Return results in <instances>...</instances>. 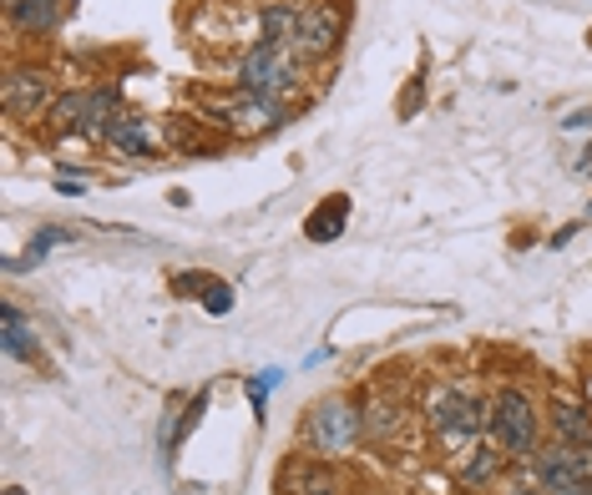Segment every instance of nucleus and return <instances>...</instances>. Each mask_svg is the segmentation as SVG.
Returning <instances> with one entry per match:
<instances>
[{
	"label": "nucleus",
	"instance_id": "f8f14e48",
	"mask_svg": "<svg viewBox=\"0 0 592 495\" xmlns=\"http://www.w3.org/2000/svg\"><path fill=\"white\" fill-rule=\"evenodd\" d=\"M259 30H264V46H294L299 36V11H289V5H264V15H259Z\"/></svg>",
	"mask_w": 592,
	"mask_h": 495
},
{
	"label": "nucleus",
	"instance_id": "dca6fc26",
	"mask_svg": "<svg viewBox=\"0 0 592 495\" xmlns=\"http://www.w3.org/2000/svg\"><path fill=\"white\" fill-rule=\"evenodd\" d=\"M284 491L289 495H335V481L314 466H294L289 470V481H284Z\"/></svg>",
	"mask_w": 592,
	"mask_h": 495
},
{
	"label": "nucleus",
	"instance_id": "6ab92c4d",
	"mask_svg": "<svg viewBox=\"0 0 592 495\" xmlns=\"http://www.w3.org/2000/svg\"><path fill=\"white\" fill-rule=\"evenodd\" d=\"M274 384H284V369H268V375L253 379V384H249V390H253V405H264V394L274 390Z\"/></svg>",
	"mask_w": 592,
	"mask_h": 495
},
{
	"label": "nucleus",
	"instance_id": "4468645a",
	"mask_svg": "<svg viewBox=\"0 0 592 495\" xmlns=\"http://www.w3.org/2000/svg\"><path fill=\"white\" fill-rule=\"evenodd\" d=\"M234 122L243 131H264L274 127V122H284L279 102H268V97H243V106H234Z\"/></svg>",
	"mask_w": 592,
	"mask_h": 495
},
{
	"label": "nucleus",
	"instance_id": "6e6552de",
	"mask_svg": "<svg viewBox=\"0 0 592 495\" xmlns=\"http://www.w3.org/2000/svg\"><path fill=\"white\" fill-rule=\"evenodd\" d=\"M51 106V81L36 72H11V81H5V112H15V117H36V112H46Z\"/></svg>",
	"mask_w": 592,
	"mask_h": 495
},
{
	"label": "nucleus",
	"instance_id": "aec40b11",
	"mask_svg": "<svg viewBox=\"0 0 592 495\" xmlns=\"http://www.w3.org/2000/svg\"><path fill=\"white\" fill-rule=\"evenodd\" d=\"M234 308V293L223 289V283H213V293H207V314H228Z\"/></svg>",
	"mask_w": 592,
	"mask_h": 495
},
{
	"label": "nucleus",
	"instance_id": "a211bd4d",
	"mask_svg": "<svg viewBox=\"0 0 592 495\" xmlns=\"http://www.w3.org/2000/svg\"><path fill=\"white\" fill-rule=\"evenodd\" d=\"M491 470H496V455L491 450H476L466 466H461V485H476V481H487Z\"/></svg>",
	"mask_w": 592,
	"mask_h": 495
},
{
	"label": "nucleus",
	"instance_id": "1a4fd4ad",
	"mask_svg": "<svg viewBox=\"0 0 592 495\" xmlns=\"http://www.w3.org/2000/svg\"><path fill=\"white\" fill-rule=\"evenodd\" d=\"M0 339H5V354L11 359H26V365H36V354H41V344H36V329H30V319L21 314L15 304H5V314H0Z\"/></svg>",
	"mask_w": 592,
	"mask_h": 495
},
{
	"label": "nucleus",
	"instance_id": "7ed1b4c3",
	"mask_svg": "<svg viewBox=\"0 0 592 495\" xmlns=\"http://www.w3.org/2000/svg\"><path fill=\"white\" fill-rule=\"evenodd\" d=\"M491 430H496V440H502L506 450L532 455L537 450V415H532V405H527V394L506 390L502 399H496V409H491Z\"/></svg>",
	"mask_w": 592,
	"mask_h": 495
},
{
	"label": "nucleus",
	"instance_id": "f03ea898",
	"mask_svg": "<svg viewBox=\"0 0 592 495\" xmlns=\"http://www.w3.org/2000/svg\"><path fill=\"white\" fill-rule=\"evenodd\" d=\"M310 440H314V450L344 455V450H350V445L360 440V409L344 405V399H325V405H314V415H310Z\"/></svg>",
	"mask_w": 592,
	"mask_h": 495
},
{
	"label": "nucleus",
	"instance_id": "9d476101",
	"mask_svg": "<svg viewBox=\"0 0 592 495\" xmlns=\"http://www.w3.org/2000/svg\"><path fill=\"white\" fill-rule=\"evenodd\" d=\"M106 142L117 147V152H127V157H152L158 152V137H152L148 122L137 117H117L112 127H106Z\"/></svg>",
	"mask_w": 592,
	"mask_h": 495
},
{
	"label": "nucleus",
	"instance_id": "4be33fe9",
	"mask_svg": "<svg viewBox=\"0 0 592 495\" xmlns=\"http://www.w3.org/2000/svg\"><path fill=\"white\" fill-rule=\"evenodd\" d=\"M5 495H26V491H21V485H11V491H5Z\"/></svg>",
	"mask_w": 592,
	"mask_h": 495
},
{
	"label": "nucleus",
	"instance_id": "5701e85b",
	"mask_svg": "<svg viewBox=\"0 0 592 495\" xmlns=\"http://www.w3.org/2000/svg\"><path fill=\"white\" fill-rule=\"evenodd\" d=\"M512 495H532V491H512Z\"/></svg>",
	"mask_w": 592,
	"mask_h": 495
},
{
	"label": "nucleus",
	"instance_id": "412c9836",
	"mask_svg": "<svg viewBox=\"0 0 592 495\" xmlns=\"http://www.w3.org/2000/svg\"><path fill=\"white\" fill-rule=\"evenodd\" d=\"M588 167H592V142H588V152H582V167H578V173H588Z\"/></svg>",
	"mask_w": 592,
	"mask_h": 495
},
{
	"label": "nucleus",
	"instance_id": "f257e3e1",
	"mask_svg": "<svg viewBox=\"0 0 592 495\" xmlns=\"http://www.w3.org/2000/svg\"><path fill=\"white\" fill-rule=\"evenodd\" d=\"M238 81H243V97H268V102H279L284 91H294L299 72L284 61L279 46H253L249 56L238 61Z\"/></svg>",
	"mask_w": 592,
	"mask_h": 495
},
{
	"label": "nucleus",
	"instance_id": "423d86ee",
	"mask_svg": "<svg viewBox=\"0 0 592 495\" xmlns=\"http://www.w3.org/2000/svg\"><path fill=\"white\" fill-rule=\"evenodd\" d=\"M117 117H122L117 91H87V97H66V102H61V122L76 131H102L106 137V127Z\"/></svg>",
	"mask_w": 592,
	"mask_h": 495
},
{
	"label": "nucleus",
	"instance_id": "ddd939ff",
	"mask_svg": "<svg viewBox=\"0 0 592 495\" xmlns=\"http://www.w3.org/2000/svg\"><path fill=\"white\" fill-rule=\"evenodd\" d=\"M11 21L21 30H51L61 21V0H11Z\"/></svg>",
	"mask_w": 592,
	"mask_h": 495
},
{
	"label": "nucleus",
	"instance_id": "9b49d317",
	"mask_svg": "<svg viewBox=\"0 0 592 495\" xmlns=\"http://www.w3.org/2000/svg\"><path fill=\"white\" fill-rule=\"evenodd\" d=\"M552 430L563 435V445H572V450H588L592 445V415L582 405H557L552 409Z\"/></svg>",
	"mask_w": 592,
	"mask_h": 495
},
{
	"label": "nucleus",
	"instance_id": "0eeeda50",
	"mask_svg": "<svg viewBox=\"0 0 592 495\" xmlns=\"http://www.w3.org/2000/svg\"><path fill=\"white\" fill-rule=\"evenodd\" d=\"M340 30H344L340 15L325 11V5H314V11L299 15L294 46H299V51H310V56H325V51H335V46H340Z\"/></svg>",
	"mask_w": 592,
	"mask_h": 495
},
{
	"label": "nucleus",
	"instance_id": "2eb2a0df",
	"mask_svg": "<svg viewBox=\"0 0 592 495\" xmlns=\"http://www.w3.org/2000/svg\"><path fill=\"white\" fill-rule=\"evenodd\" d=\"M344 213H350V203H344V198H329L325 213H314V218L304 223V233H310L314 243H329V238H340V233H344Z\"/></svg>",
	"mask_w": 592,
	"mask_h": 495
},
{
	"label": "nucleus",
	"instance_id": "39448f33",
	"mask_svg": "<svg viewBox=\"0 0 592 495\" xmlns=\"http://www.w3.org/2000/svg\"><path fill=\"white\" fill-rule=\"evenodd\" d=\"M537 481L552 495H592V475L588 460L578 450H547L537 455Z\"/></svg>",
	"mask_w": 592,
	"mask_h": 495
},
{
	"label": "nucleus",
	"instance_id": "f3484780",
	"mask_svg": "<svg viewBox=\"0 0 592 495\" xmlns=\"http://www.w3.org/2000/svg\"><path fill=\"white\" fill-rule=\"evenodd\" d=\"M56 243H72V233H66V228H41V233L30 238V253H26V258H11L5 268H15V274H21V268H36V263H41Z\"/></svg>",
	"mask_w": 592,
	"mask_h": 495
},
{
	"label": "nucleus",
	"instance_id": "20e7f679",
	"mask_svg": "<svg viewBox=\"0 0 592 495\" xmlns=\"http://www.w3.org/2000/svg\"><path fill=\"white\" fill-rule=\"evenodd\" d=\"M430 420H436L441 435L471 440V435H481V424H487V405L471 399V394H461V390H441L436 399H430Z\"/></svg>",
	"mask_w": 592,
	"mask_h": 495
}]
</instances>
